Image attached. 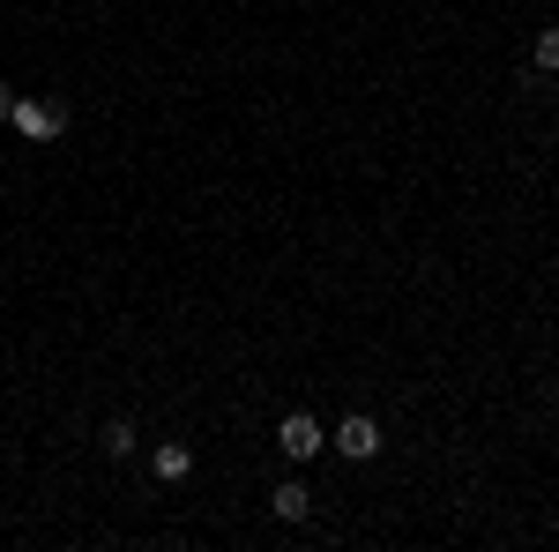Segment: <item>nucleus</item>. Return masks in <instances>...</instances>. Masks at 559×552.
<instances>
[{"label":"nucleus","mask_w":559,"mask_h":552,"mask_svg":"<svg viewBox=\"0 0 559 552\" xmlns=\"http://www.w3.org/2000/svg\"><path fill=\"white\" fill-rule=\"evenodd\" d=\"M276 448H284L292 463H313V456L329 448V425L313 419V411H284V419H276Z\"/></svg>","instance_id":"f257e3e1"},{"label":"nucleus","mask_w":559,"mask_h":552,"mask_svg":"<svg viewBox=\"0 0 559 552\" xmlns=\"http://www.w3.org/2000/svg\"><path fill=\"white\" fill-rule=\"evenodd\" d=\"M329 448H336V456H350V463H373V456L388 448V441H381V419H373V411H350V419L329 433Z\"/></svg>","instance_id":"f03ea898"},{"label":"nucleus","mask_w":559,"mask_h":552,"mask_svg":"<svg viewBox=\"0 0 559 552\" xmlns=\"http://www.w3.org/2000/svg\"><path fill=\"white\" fill-rule=\"evenodd\" d=\"M8 120H15V134L45 142V134H60V128H68V105H45V97H31V105H15Z\"/></svg>","instance_id":"7ed1b4c3"},{"label":"nucleus","mask_w":559,"mask_h":552,"mask_svg":"<svg viewBox=\"0 0 559 552\" xmlns=\"http://www.w3.org/2000/svg\"><path fill=\"white\" fill-rule=\"evenodd\" d=\"M150 470H157L165 485H187V478H194V448H187V441H157V448H150Z\"/></svg>","instance_id":"20e7f679"},{"label":"nucleus","mask_w":559,"mask_h":552,"mask_svg":"<svg viewBox=\"0 0 559 552\" xmlns=\"http://www.w3.org/2000/svg\"><path fill=\"white\" fill-rule=\"evenodd\" d=\"M306 508H313V493H306L299 478H284V485L269 493V515H276V522H306Z\"/></svg>","instance_id":"39448f33"},{"label":"nucleus","mask_w":559,"mask_h":552,"mask_svg":"<svg viewBox=\"0 0 559 552\" xmlns=\"http://www.w3.org/2000/svg\"><path fill=\"white\" fill-rule=\"evenodd\" d=\"M97 441H105V456H112V463H128L134 448H142V433H134L128 419H105V433H97Z\"/></svg>","instance_id":"423d86ee"},{"label":"nucleus","mask_w":559,"mask_h":552,"mask_svg":"<svg viewBox=\"0 0 559 552\" xmlns=\"http://www.w3.org/2000/svg\"><path fill=\"white\" fill-rule=\"evenodd\" d=\"M537 75H559V31H537V52H530Z\"/></svg>","instance_id":"0eeeda50"},{"label":"nucleus","mask_w":559,"mask_h":552,"mask_svg":"<svg viewBox=\"0 0 559 552\" xmlns=\"http://www.w3.org/2000/svg\"><path fill=\"white\" fill-rule=\"evenodd\" d=\"M8 113H15V97H8V90H0V128H8Z\"/></svg>","instance_id":"6e6552de"}]
</instances>
